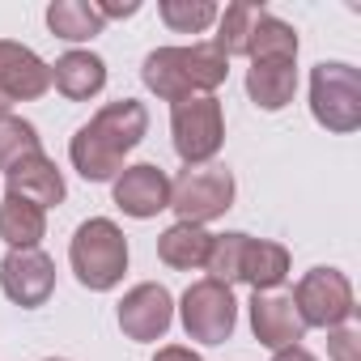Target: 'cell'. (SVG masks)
Returning a JSON list of instances; mask_svg holds the SVG:
<instances>
[{
    "label": "cell",
    "instance_id": "cell-17",
    "mask_svg": "<svg viewBox=\"0 0 361 361\" xmlns=\"http://www.w3.org/2000/svg\"><path fill=\"white\" fill-rule=\"evenodd\" d=\"M289 251L281 243H268V238H247L243 247V268H238V281L251 285L255 293H276V285H285L289 276Z\"/></svg>",
    "mask_w": 361,
    "mask_h": 361
},
{
    "label": "cell",
    "instance_id": "cell-18",
    "mask_svg": "<svg viewBox=\"0 0 361 361\" xmlns=\"http://www.w3.org/2000/svg\"><path fill=\"white\" fill-rule=\"evenodd\" d=\"M47 234V213L30 200H18V196H5L0 200V243L9 251H30L39 247Z\"/></svg>",
    "mask_w": 361,
    "mask_h": 361
},
{
    "label": "cell",
    "instance_id": "cell-9",
    "mask_svg": "<svg viewBox=\"0 0 361 361\" xmlns=\"http://www.w3.org/2000/svg\"><path fill=\"white\" fill-rule=\"evenodd\" d=\"M47 90H51V64L26 43L0 39V115H9L18 102L43 98Z\"/></svg>",
    "mask_w": 361,
    "mask_h": 361
},
{
    "label": "cell",
    "instance_id": "cell-28",
    "mask_svg": "<svg viewBox=\"0 0 361 361\" xmlns=\"http://www.w3.org/2000/svg\"><path fill=\"white\" fill-rule=\"evenodd\" d=\"M153 361H200V353L188 348V344H166V348H157Z\"/></svg>",
    "mask_w": 361,
    "mask_h": 361
},
{
    "label": "cell",
    "instance_id": "cell-26",
    "mask_svg": "<svg viewBox=\"0 0 361 361\" xmlns=\"http://www.w3.org/2000/svg\"><path fill=\"white\" fill-rule=\"evenodd\" d=\"M327 357L331 361H361V336L344 323V327H331L327 331Z\"/></svg>",
    "mask_w": 361,
    "mask_h": 361
},
{
    "label": "cell",
    "instance_id": "cell-10",
    "mask_svg": "<svg viewBox=\"0 0 361 361\" xmlns=\"http://www.w3.org/2000/svg\"><path fill=\"white\" fill-rule=\"evenodd\" d=\"M0 289L5 298L22 310L47 306V298L56 293V259L39 247L30 251H9L0 259Z\"/></svg>",
    "mask_w": 361,
    "mask_h": 361
},
{
    "label": "cell",
    "instance_id": "cell-15",
    "mask_svg": "<svg viewBox=\"0 0 361 361\" xmlns=\"http://www.w3.org/2000/svg\"><path fill=\"white\" fill-rule=\"evenodd\" d=\"M51 85L68 98V102H90L102 94L106 85V60L85 51V47H73L64 51L56 64H51Z\"/></svg>",
    "mask_w": 361,
    "mask_h": 361
},
{
    "label": "cell",
    "instance_id": "cell-27",
    "mask_svg": "<svg viewBox=\"0 0 361 361\" xmlns=\"http://www.w3.org/2000/svg\"><path fill=\"white\" fill-rule=\"evenodd\" d=\"M94 5H98L102 22H111V18H132V13H140V0H94Z\"/></svg>",
    "mask_w": 361,
    "mask_h": 361
},
{
    "label": "cell",
    "instance_id": "cell-5",
    "mask_svg": "<svg viewBox=\"0 0 361 361\" xmlns=\"http://www.w3.org/2000/svg\"><path fill=\"white\" fill-rule=\"evenodd\" d=\"M170 140L183 166H209L226 145V111L217 94L183 98L170 106Z\"/></svg>",
    "mask_w": 361,
    "mask_h": 361
},
{
    "label": "cell",
    "instance_id": "cell-11",
    "mask_svg": "<svg viewBox=\"0 0 361 361\" xmlns=\"http://www.w3.org/2000/svg\"><path fill=\"white\" fill-rule=\"evenodd\" d=\"M115 319H119V331H123L128 340L153 344V340H161V336L170 331V323H174V298H170L166 285L140 281V285H132V289L123 293Z\"/></svg>",
    "mask_w": 361,
    "mask_h": 361
},
{
    "label": "cell",
    "instance_id": "cell-21",
    "mask_svg": "<svg viewBox=\"0 0 361 361\" xmlns=\"http://www.w3.org/2000/svg\"><path fill=\"white\" fill-rule=\"evenodd\" d=\"M47 30L64 43H90L94 35L106 30L94 0H51L47 5Z\"/></svg>",
    "mask_w": 361,
    "mask_h": 361
},
{
    "label": "cell",
    "instance_id": "cell-19",
    "mask_svg": "<svg viewBox=\"0 0 361 361\" xmlns=\"http://www.w3.org/2000/svg\"><path fill=\"white\" fill-rule=\"evenodd\" d=\"M268 9L264 5H255V0H234V5H226L221 13H217V35L209 39L226 60H234V56H247V47H251V35H255V26H259V18H264Z\"/></svg>",
    "mask_w": 361,
    "mask_h": 361
},
{
    "label": "cell",
    "instance_id": "cell-16",
    "mask_svg": "<svg viewBox=\"0 0 361 361\" xmlns=\"http://www.w3.org/2000/svg\"><path fill=\"white\" fill-rule=\"evenodd\" d=\"M209 247H213V234L204 226H192V221H174L157 234V259L174 272H196L204 268L209 259Z\"/></svg>",
    "mask_w": 361,
    "mask_h": 361
},
{
    "label": "cell",
    "instance_id": "cell-2",
    "mask_svg": "<svg viewBox=\"0 0 361 361\" xmlns=\"http://www.w3.org/2000/svg\"><path fill=\"white\" fill-rule=\"evenodd\" d=\"M230 77V60L213 43H192V47H157L140 64V81L149 94L161 102H183V98H204L217 94Z\"/></svg>",
    "mask_w": 361,
    "mask_h": 361
},
{
    "label": "cell",
    "instance_id": "cell-24",
    "mask_svg": "<svg viewBox=\"0 0 361 361\" xmlns=\"http://www.w3.org/2000/svg\"><path fill=\"white\" fill-rule=\"evenodd\" d=\"M217 5L213 0H161L157 18L174 30V35H204L209 26H217Z\"/></svg>",
    "mask_w": 361,
    "mask_h": 361
},
{
    "label": "cell",
    "instance_id": "cell-8",
    "mask_svg": "<svg viewBox=\"0 0 361 361\" xmlns=\"http://www.w3.org/2000/svg\"><path fill=\"white\" fill-rule=\"evenodd\" d=\"M293 306L302 314L306 327H344L357 314V298H353V281L340 268H310L298 285H293Z\"/></svg>",
    "mask_w": 361,
    "mask_h": 361
},
{
    "label": "cell",
    "instance_id": "cell-7",
    "mask_svg": "<svg viewBox=\"0 0 361 361\" xmlns=\"http://www.w3.org/2000/svg\"><path fill=\"white\" fill-rule=\"evenodd\" d=\"M178 323H183L188 340H200V344H226L238 327V298L230 285L204 276V281H192L188 293L178 298Z\"/></svg>",
    "mask_w": 361,
    "mask_h": 361
},
{
    "label": "cell",
    "instance_id": "cell-25",
    "mask_svg": "<svg viewBox=\"0 0 361 361\" xmlns=\"http://www.w3.org/2000/svg\"><path fill=\"white\" fill-rule=\"evenodd\" d=\"M251 234L243 230H226V234H213V247H209V259H204V272L221 285H234L238 281V268H243V247H247Z\"/></svg>",
    "mask_w": 361,
    "mask_h": 361
},
{
    "label": "cell",
    "instance_id": "cell-30",
    "mask_svg": "<svg viewBox=\"0 0 361 361\" xmlns=\"http://www.w3.org/2000/svg\"><path fill=\"white\" fill-rule=\"evenodd\" d=\"M43 361H68V357H43Z\"/></svg>",
    "mask_w": 361,
    "mask_h": 361
},
{
    "label": "cell",
    "instance_id": "cell-13",
    "mask_svg": "<svg viewBox=\"0 0 361 361\" xmlns=\"http://www.w3.org/2000/svg\"><path fill=\"white\" fill-rule=\"evenodd\" d=\"M247 310H251V331L264 348L276 353V348H289V344L306 340V323H302L289 293H255L247 302Z\"/></svg>",
    "mask_w": 361,
    "mask_h": 361
},
{
    "label": "cell",
    "instance_id": "cell-23",
    "mask_svg": "<svg viewBox=\"0 0 361 361\" xmlns=\"http://www.w3.org/2000/svg\"><path fill=\"white\" fill-rule=\"evenodd\" d=\"M35 153H43V136H39V128L30 123V119H22V115H0V170H13L18 161H26V157H35Z\"/></svg>",
    "mask_w": 361,
    "mask_h": 361
},
{
    "label": "cell",
    "instance_id": "cell-3",
    "mask_svg": "<svg viewBox=\"0 0 361 361\" xmlns=\"http://www.w3.org/2000/svg\"><path fill=\"white\" fill-rule=\"evenodd\" d=\"M68 264L81 289L90 293H111L123 272H128V238L111 217H90L77 226L68 243Z\"/></svg>",
    "mask_w": 361,
    "mask_h": 361
},
{
    "label": "cell",
    "instance_id": "cell-20",
    "mask_svg": "<svg viewBox=\"0 0 361 361\" xmlns=\"http://www.w3.org/2000/svg\"><path fill=\"white\" fill-rule=\"evenodd\" d=\"M247 94L259 111H285L298 94V64H251Z\"/></svg>",
    "mask_w": 361,
    "mask_h": 361
},
{
    "label": "cell",
    "instance_id": "cell-22",
    "mask_svg": "<svg viewBox=\"0 0 361 361\" xmlns=\"http://www.w3.org/2000/svg\"><path fill=\"white\" fill-rule=\"evenodd\" d=\"M298 30L289 22H281L276 13H264L255 35H251V47H247V60L251 64H298Z\"/></svg>",
    "mask_w": 361,
    "mask_h": 361
},
{
    "label": "cell",
    "instance_id": "cell-1",
    "mask_svg": "<svg viewBox=\"0 0 361 361\" xmlns=\"http://www.w3.org/2000/svg\"><path fill=\"white\" fill-rule=\"evenodd\" d=\"M149 111L136 98H119L94 111L90 123H81L68 140V161L85 183H115L123 170V157L145 140Z\"/></svg>",
    "mask_w": 361,
    "mask_h": 361
},
{
    "label": "cell",
    "instance_id": "cell-6",
    "mask_svg": "<svg viewBox=\"0 0 361 361\" xmlns=\"http://www.w3.org/2000/svg\"><path fill=\"white\" fill-rule=\"evenodd\" d=\"M234 192L238 183L226 166H188L178 178H170V209L178 221L209 226L234 209Z\"/></svg>",
    "mask_w": 361,
    "mask_h": 361
},
{
    "label": "cell",
    "instance_id": "cell-4",
    "mask_svg": "<svg viewBox=\"0 0 361 361\" xmlns=\"http://www.w3.org/2000/svg\"><path fill=\"white\" fill-rule=\"evenodd\" d=\"M310 115L319 128L348 136L361 128V73L344 60H323L310 68Z\"/></svg>",
    "mask_w": 361,
    "mask_h": 361
},
{
    "label": "cell",
    "instance_id": "cell-12",
    "mask_svg": "<svg viewBox=\"0 0 361 361\" xmlns=\"http://www.w3.org/2000/svg\"><path fill=\"white\" fill-rule=\"evenodd\" d=\"M111 196H115V204H119L128 217L149 221V217H157V213L170 209V178H166L161 166L136 161V166H123V170L115 174Z\"/></svg>",
    "mask_w": 361,
    "mask_h": 361
},
{
    "label": "cell",
    "instance_id": "cell-14",
    "mask_svg": "<svg viewBox=\"0 0 361 361\" xmlns=\"http://www.w3.org/2000/svg\"><path fill=\"white\" fill-rule=\"evenodd\" d=\"M5 183H9V192H5V196L30 200V204H39L43 213H47V209H56V204H64V196H68L64 174H60V166H56L47 153H35V157L18 161V166L5 174Z\"/></svg>",
    "mask_w": 361,
    "mask_h": 361
},
{
    "label": "cell",
    "instance_id": "cell-29",
    "mask_svg": "<svg viewBox=\"0 0 361 361\" xmlns=\"http://www.w3.org/2000/svg\"><path fill=\"white\" fill-rule=\"evenodd\" d=\"M272 361H319V357H314L306 344H289V348H276Z\"/></svg>",
    "mask_w": 361,
    "mask_h": 361
}]
</instances>
